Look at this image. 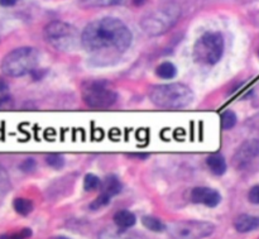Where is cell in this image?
Instances as JSON below:
<instances>
[{"label":"cell","instance_id":"obj_15","mask_svg":"<svg viewBox=\"0 0 259 239\" xmlns=\"http://www.w3.org/2000/svg\"><path fill=\"white\" fill-rule=\"evenodd\" d=\"M10 106H12V96H10L9 86L0 78V110L9 109Z\"/></svg>","mask_w":259,"mask_h":239},{"label":"cell","instance_id":"obj_4","mask_svg":"<svg viewBox=\"0 0 259 239\" xmlns=\"http://www.w3.org/2000/svg\"><path fill=\"white\" fill-rule=\"evenodd\" d=\"M224 53V38L222 33L209 32L196 41L194 46V57L197 62L215 65Z\"/></svg>","mask_w":259,"mask_h":239},{"label":"cell","instance_id":"obj_7","mask_svg":"<svg viewBox=\"0 0 259 239\" xmlns=\"http://www.w3.org/2000/svg\"><path fill=\"white\" fill-rule=\"evenodd\" d=\"M82 99L89 108L104 110L111 108L116 103L118 95L113 89L106 86V84L90 83L83 88Z\"/></svg>","mask_w":259,"mask_h":239},{"label":"cell","instance_id":"obj_3","mask_svg":"<svg viewBox=\"0 0 259 239\" xmlns=\"http://www.w3.org/2000/svg\"><path fill=\"white\" fill-rule=\"evenodd\" d=\"M39 55L32 47L15 48L8 53L2 62V71L10 77H20L34 71Z\"/></svg>","mask_w":259,"mask_h":239},{"label":"cell","instance_id":"obj_22","mask_svg":"<svg viewBox=\"0 0 259 239\" xmlns=\"http://www.w3.org/2000/svg\"><path fill=\"white\" fill-rule=\"evenodd\" d=\"M110 199H111V197H109L108 195L101 194V192H100V195H99V196L96 197V199L94 200V202L90 204V209L91 210L103 209L104 207H106V205L110 203Z\"/></svg>","mask_w":259,"mask_h":239},{"label":"cell","instance_id":"obj_12","mask_svg":"<svg viewBox=\"0 0 259 239\" xmlns=\"http://www.w3.org/2000/svg\"><path fill=\"white\" fill-rule=\"evenodd\" d=\"M100 187L101 194H105L109 197H113L121 191V182L118 177L114 176V175H110V176H106L103 180Z\"/></svg>","mask_w":259,"mask_h":239},{"label":"cell","instance_id":"obj_11","mask_svg":"<svg viewBox=\"0 0 259 239\" xmlns=\"http://www.w3.org/2000/svg\"><path fill=\"white\" fill-rule=\"evenodd\" d=\"M234 227L240 233H249L259 229V218L243 214L235 219Z\"/></svg>","mask_w":259,"mask_h":239},{"label":"cell","instance_id":"obj_30","mask_svg":"<svg viewBox=\"0 0 259 239\" xmlns=\"http://www.w3.org/2000/svg\"><path fill=\"white\" fill-rule=\"evenodd\" d=\"M131 157H138V158L144 160V158H148V154H142V153H137V154H129Z\"/></svg>","mask_w":259,"mask_h":239},{"label":"cell","instance_id":"obj_25","mask_svg":"<svg viewBox=\"0 0 259 239\" xmlns=\"http://www.w3.org/2000/svg\"><path fill=\"white\" fill-rule=\"evenodd\" d=\"M125 230L126 229H120V228H119L118 232H113V230H111L110 233H104V234L101 235V239H132L129 235L125 234Z\"/></svg>","mask_w":259,"mask_h":239},{"label":"cell","instance_id":"obj_6","mask_svg":"<svg viewBox=\"0 0 259 239\" xmlns=\"http://www.w3.org/2000/svg\"><path fill=\"white\" fill-rule=\"evenodd\" d=\"M180 9L175 5H168V7L159 8L156 12L151 13L148 17L142 20V27L143 30L149 35H159L166 33L167 30L171 29L176 22L179 20Z\"/></svg>","mask_w":259,"mask_h":239},{"label":"cell","instance_id":"obj_5","mask_svg":"<svg viewBox=\"0 0 259 239\" xmlns=\"http://www.w3.org/2000/svg\"><path fill=\"white\" fill-rule=\"evenodd\" d=\"M45 37L51 46L58 51H71L77 45L78 33L68 23L55 20L45 28Z\"/></svg>","mask_w":259,"mask_h":239},{"label":"cell","instance_id":"obj_27","mask_svg":"<svg viewBox=\"0 0 259 239\" xmlns=\"http://www.w3.org/2000/svg\"><path fill=\"white\" fill-rule=\"evenodd\" d=\"M248 199L252 204L259 205V184L253 186L252 189L249 190V194H248Z\"/></svg>","mask_w":259,"mask_h":239},{"label":"cell","instance_id":"obj_1","mask_svg":"<svg viewBox=\"0 0 259 239\" xmlns=\"http://www.w3.org/2000/svg\"><path fill=\"white\" fill-rule=\"evenodd\" d=\"M133 34L118 18L105 17L89 23L81 34V45L88 52L116 55L129 48Z\"/></svg>","mask_w":259,"mask_h":239},{"label":"cell","instance_id":"obj_13","mask_svg":"<svg viewBox=\"0 0 259 239\" xmlns=\"http://www.w3.org/2000/svg\"><path fill=\"white\" fill-rule=\"evenodd\" d=\"M136 222V215L133 213L128 212V210H119L114 215V223L120 229H129V228L134 227Z\"/></svg>","mask_w":259,"mask_h":239},{"label":"cell","instance_id":"obj_23","mask_svg":"<svg viewBox=\"0 0 259 239\" xmlns=\"http://www.w3.org/2000/svg\"><path fill=\"white\" fill-rule=\"evenodd\" d=\"M32 237V230L25 228V229L19 230V232L12 233V234H3L0 239H28Z\"/></svg>","mask_w":259,"mask_h":239},{"label":"cell","instance_id":"obj_8","mask_svg":"<svg viewBox=\"0 0 259 239\" xmlns=\"http://www.w3.org/2000/svg\"><path fill=\"white\" fill-rule=\"evenodd\" d=\"M172 230L175 237L179 239H204L215 232V225L202 220H184L176 223Z\"/></svg>","mask_w":259,"mask_h":239},{"label":"cell","instance_id":"obj_28","mask_svg":"<svg viewBox=\"0 0 259 239\" xmlns=\"http://www.w3.org/2000/svg\"><path fill=\"white\" fill-rule=\"evenodd\" d=\"M33 166H34V162H33V160H27V161L22 165V169L24 170V171H30V170L33 169Z\"/></svg>","mask_w":259,"mask_h":239},{"label":"cell","instance_id":"obj_18","mask_svg":"<svg viewBox=\"0 0 259 239\" xmlns=\"http://www.w3.org/2000/svg\"><path fill=\"white\" fill-rule=\"evenodd\" d=\"M142 223H143V225L147 228V229L152 230V232L161 233L166 229V225H164V223L154 217H143Z\"/></svg>","mask_w":259,"mask_h":239},{"label":"cell","instance_id":"obj_24","mask_svg":"<svg viewBox=\"0 0 259 239\" xmlns=\"http://www.w3.org/2000/svg\"><path fill=\"white\" fill-rule=\"evenodd\" d=\"M85 5H90V7H103V5H114L119 4L123 0H82Z\"/></svg>","mask_w":259,"mask_h":239},{"label":"cell","instance_id":"obj_19","mask_svg":"<svg viewBox=\"0 0 259 239\" xmlns=\"http://www.w3.org/2000/svg\"><path fill=\"white\" fill-rule=\"evenodd\" d=\"M237 115H235L234 111L232 110H225L222 114V118H220V124H222V128L225 131H229V129L234 128L235 124H237Z\"/></svg>","mask_w":259,"mask_h":239},{"label":"cell","instance_id":"obj_2","mask_svg":"<svg viewBox=\"0 0 259 239\" xmlns=\"http://www.w3.org/2000/svg\"><path fill=\"white\" fill-rule=\"evenodd\" d=\"M149 99L158 108L177 110L186 108L194 101V93L184 84H166L153 86L149 91Z\"/></svg>","mask_w":259,"mask_h":239},{"label":"cell","instance_id":"obj_16","mask_svg":"<svg viewBox=\"0 0 259 239\" xmlns=\"http://www.w3.org/2000/svg\"><path fill=\"white\" fill-rule=\"evenodd\" d=\"M156 73L158 77L166 78V80H169V78H174L176 76L177 70L176 66L171 62H163L157 67Z\"/></svg>","mask_w":259,"mask_h":239},{"label":"cell","instance_id":"obj_14","mask_svg":"<svg viewBox=\"0 0 259 239\" xmlns=\"http://www.w3.org/2000/svg\"><path fill=\"white\" fill-rule=\"evenodd\" d=\"M207 167L210 169V171L212 172L217 176H222L227 171V162L225 158L219 153H214L211 156L207 157Z\"/></svg>","mask_w":259,"mask_h":239},{"label":"cell","instance_id":"obj_21","mask_svg":"<svg viewBox=\"0 0 259 239\" xmlns=\"http://www.w3.org/2000/svg\"><path fill=\"white\" fill-rule=\"evenodd\" d=\"M46 164L52 169H62L63 165H65V158L58 153H51L46 157Z\"/></svg>","mask_w":259,"mask_h":239},{"label":"cell","instance_id":"obj_10","mask_svg":"<svg viewBox=\"0 0 259 239\" xmlns=\"http://www.w3.org/2000/svg\"><path fill=\"white\" fill-rule=\"evenodd\" d=\"M191 200L195 204L215 208L222 202V196L217 190L210 189V187H195L191 191Z\"/></svg>","mask_w":259,"mask_h":239},{"label":"cell","instance_id":"obj_26","mask_svg":"<svg viewBox=\"0 0 259 239\" xmlns=\"http://www.w3.org/2000/svg\"><path fill=\"white\" fill-rule=\"evenodd\" d=\"M8 187H9V179H8L5 170L0 167V195L7 192Z\"/></svg>","mask_w":259,"mask_h":239},{"label":"cell","instance_id":"obj_29","mask_svg":"<svg viewBox=\"0 0 259 239\" xmlns=\"http://www.w3.org/2000/svg\"><path fill=\"white\" fill-rule=\"evenodd\" d=\"M19 0H0V5L2 7H13L15 5Z\"/></svg>","mask_w":259,"mask_h":239},{"label":"cell","instance_id":"obj_31","mask_svg":"<svg viewBox=\"0 0 259 239\" xmlns=\"http://www.w3.org/2000/svg\"><path fill=\"white\" fill-rule=\"evenodd\" d=\"M133 3L137 7H141V5H143L144 3H146V0H133Z\"/></svg>","mask_w":259,"mask_h":239},{"label":"cell","instance_id":"obj_20","mask_svg":"<svg viewBox=\"0 0 259 239\" xmlns=\"http://www.w3.org/2000/svg\"><path fill=\"white\" fill-rule=\"evenodd\" d=\"M101 186V181L98 176L93 174H88L83 179V189L85 191H94Z\"/></svg>","mask_w":259,"mask_h":239},{"label":"cell","instance_id":"obj_9","mask_svg":"<svg viewBox=\"0 0 259 239\" xmlns=\"http://www.w3.org/2000/svg\"><path fill=\"white\" fill-rule=\"evenodd\" d=\"M259 157V141L258 139H248L240 144L239 148L233 157V165L237 170L243 171L252 166L253 162Z\"/></svg>","mask_w":259,"mask_h":239},{"label":"cell","instance_id":"obj_33","mask_svg":"<svg viewBox=\"0 0 259 239\" xmlns=\"http://www.w3.org/2000/svg\"><path fill=\"white\" fill-rule=\"evenodd\" d=\"M258 57H259V47H258Z\"/></svg>","mask_w":259,"mask_h":239},{"label":"cell","instance_id":"obj_32","mask_svg":"<svg viewBox=\"0 0 259 239\" xmlns=\"http://www.w3.org/2000/svg\"><path fill=\"white\" fill-rule=\"evenodd\" d=\"M51 239H70V238L63 237V235H57V237H53V238H51Z\"/></svg>","mask_w":259,"mask_h":239},{"label":"cell","instance_id":"obj_17","mask_svg":"<svg viewBox=\"0 0 259 239\" xmlns=\"http://www.w3.org/2000/svg\"><path fill=\"white\" fill-rule=\"evenodd\" d=\"M13 207H14L15 212L20 215H28L32 213L33 210V203L28 199H23V197H18L13 203Z\"/></svg>","mask_w":259,"mask_h":239}]
</instances>
